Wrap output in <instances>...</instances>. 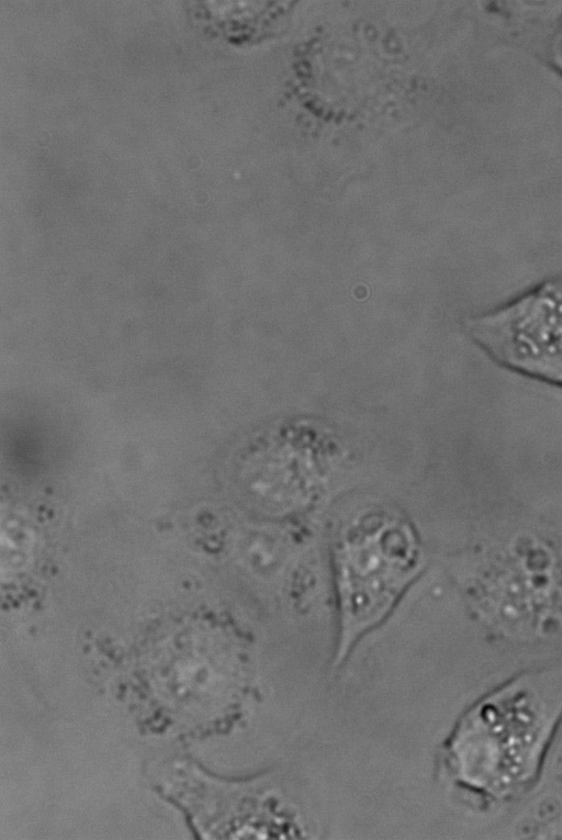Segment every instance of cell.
<instances>
[{
    "instance_id": "cell-1",
    "label": "cell",
    "mask_w": 562,
    "mask_h": 840,
    "mask_svg": "<svg viewBox=\"0 0 562 840\" xmlns=\"http://www.w3.org/2000/svg\"><path fill=\"white\" fill-rule=\"evenodd\" d=\"M562 710V683L548 675L516 680L476 704L456 729L448 754L457 779L503 798L535 776Z\"/></svg>"
},
{
    "instance_id": "cell-2",
    "label": "cell",
    "mask_w": 562,
    "mask_h": 840,
    "mask_svg": "<svg viewBox=\"0 0 562 840\" xmlns=\"http://www.w3.org/2000/svg\"><path fill=\"white\" fill-rule=\"evenodd\" d=\"M334 553L342 656L355 638L389 612L413 578L417 546L407 524L371 514L340 534Z\"/></svg>"
},
{
    "instance_id": "cell-3",
    "label": "cell",
    "mask_w": 562,
    "mask_h": 840,
    "mask_svg": "<svg viewBox=\"0 0 562 840\" xmlns=\"http://www.w3.org/2000/svg\"><path fill=\"white\" fill-rule=\"evenodd\" d=\"M465 329L499 366L562 388V276L469 318Z\"/></svg>"
},
{
    "instance_id": "cell-4",
    "label": "cell",
    "mask_w": 562,
    "mask_h": 840,
    "mask_svg": "<svg viewBox=\"0 0 562 840\" xmlns=\"http://www.w3.org/2000/svg\"><path fill=\"white\" fill-rule=\"evenodd\" d=\"M544 59L562 77V14L549 34Z\"/></svg>"
}]
</instances>
